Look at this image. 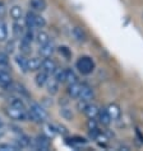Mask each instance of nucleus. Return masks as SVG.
I'll return each instance as SVG.
<instances>
[{
	"instance_id": "nucleus-27",
	"label": "nucleus",
	"mask_w": 143,
	"mask_h": 151,
	"mask_svg": "<svg viewBox=\"0 0 143 151\" xmlns=\"http://www.w3.org/2000/svg\"><path fill=\"white\" fill-rule=\"evenodd\" d=\"M19 147L17 145H10V144H0V151H17Z\"/></svg>"
},
{
	"instance_id": "nucleus-17",
	"label": "nucleus",
	"mask_w": 143,
	"mask_h": 151,
	"mask_svg": "<svg viewBox=\"0 0 143 151\" xmlns=\"http://www.w3.org/2000/svg\"><path fill=\"white\" fill-rule=\"evenodd\" d=\"M106 111L109 112V114H110V117H111V119L112 121H115V119H117L120 117V108L116 106V104H109L107 106V108H106Z\"/></svg>"
},
{
	"instance_id": "nucleus-4",
	"label": "nucleus",
	"mask_w": 143,
	"mask_h": 151,
	"mask_svg": "<svg viewBox=\"0 0 143 151\" xmlns=\"http://www.w3.org/2000/svg\"><path fill=\"white\" fill-rule=\"evenodd\" d=\"M75 68L82 75H90L92 71L95 70V62L91 57L88 56H82L79 57L77 62H75Z\"/></svg>"
},
{
	"instance_id": "nucleus-32",
	"label": "nucleus",
	"mask_w": 143,
	"mask_h": 151,
	"mask_svg": "<svg viewBox=\"0 0 143 151\" xmlns=\"http://www.w3.org/2000/svg\"><path fill=\"white\" fill-rule=\"evenodd\" d=\"M0 126H4V123H3V121H1V118H0Z\"/></svg>"
},
{
	"instance_id": "nucleus-9",
	"label": "nucleus",
	"mask_w": 143,
	"mask_h": 151,
	"mask_svg": "<svg viewBox=\"0 0 143 151\" xmlns=\"http://www.w3.org/2000/svg\"><path fill=\"white\" fill-rule=\"evenodd\" d=\"M81 89H82V84L81 83H74V84H69L68 85V94L70 98L78 99L79 94H81Z\"/></svg>"
},
{
	"instance_id": "nucleus-5",
	"label": "nucleus",
	"mask_w": 143,
	"mask_h": 151,
	"mask_svg": "<svg viewBox=\"0 0 143 151\" xmlns=\"http://www.w3.org/2000/svg\"><path fill=\"white\" fill-rule=\"evenodd\" d=\"M32 147L36 149V150L47 151L50 149V140H49V137H46L44 135L37 136L35 140L32 141Z\"/></svg>"
},
{
	"instance_id": "nucleus-3",
	"label": "nucleus",
	"mask_w": 143,
	"mask_h": 151,
	"mask_svg": "<svg viewBox=\"0 0 143 151\" xmlns=\"http://www.w3.org/2000/svg\"><path fill=\"white\" fill-rule=\"evenodd\" d=\"M5 113L10 119H14V121L23 122V121L29 119L27 108H19V107H14V106H12V104H9V106L5 108Z\"/></svg>"
},
{
	"instance_id": "nucleus-16",
	"label": "nucleus",
	"mask_w": 143,
	"mask_h": 151,
	"mask_svg": "<svg viewBox=\"0 0 143 151\" xmlns=\"http://www.w3.org/2000/svg\"><path fill=\"white\" fill-rule=\"evenodd\" d=\"M59 83L55 78H49V80L47 83H46V88H47V91L50 94H56L58 93V90H59Z\"/></svg>"
},
{
	"instance_id": "nucleus-30",
	"label": "nucleus",
	"mask_w": 143,
	"mask_h": 151,
	"mask_svg": "<svg viewBox=\"0 0 143 151\" xmlns=\"http://www.w3.org/2000/svg\"><path fill=\"white\" fill-rule=\"evenodd\" d=\"M60 52H61V53H64L66 57H69V56H70V52H69V50L66 48V47H60Z\"/></svg>"
},
{
	"instance_id": "nucleus-24",
	"label": "nucleus",
	"mask_w": 143,
	"mask_h": 151,
	"mask_svg": "<svg viewBox=\"0 0 143 151\" xmlns=\"http://www.w3.org/2000/svg\"><path fill=\"white\" fill-rule=\"evenodd\" d=\"M19 50H20V52L23 53V55H27V53L31 52V42H28L26 40H23L20 41V45H19Z\"/></svg>"
},
{
	"instance_id": "nucleus-7",
	"label": "nucleus",
	"mask_w": 143,
	"mask_h": 151,
	"mask_svg": "<svg viewBox=\"0 0 143 151\" xmlns=\"http://www.w3.org/2000/svg\"><path fill=\"white\" fill-rule=\"evenodd\" d=\"M93 90L90 85L87 84H82V89H81V94H79V98L78 99H82V100H86V102H91L93 99Z\"/></svg>"
},
{
	"instance_id": "nucleus-31",
	"label": "nucleus",
	"mask_w": 143,
	"mask_h": 151,
	"mask_svg": "<svg viewBox=\"0 0 143 151\" xmlns=\"http://www.w3.org/2000/svg\"><path fill=\"white\" fill-rule=\"evenodd\" d=\"M5 136V128H4V126H0V138H3Z\"/></svg>"
},
{
	"instance_id": "nucleus-12",
	"label": "nucleus",
	"mask_w": 143,
	"mask_h": 151,
	"mask_svg": "<svg viewBox=\"0 0 143 151\" xmlns=\"http://www.w3.org/2000/svg\"><path fill=\"white\" fill-rule=\"evenodd\" d=\"M97 118H98V122L101 124H104V126H109L111 123V121H112L110 114H109V112L106 111V108H100Z\"/></svg>"
},
{
	"instance_id": "nucleus-21",
	"label": "nucleus",
	"mask_w": 143,
	"mask_h": 151,
	"mask_svg": "<svg viewBox=\"0 0 143 151\" xmlns=\"http://www.w3.org/2000/svg\"><path fill=\"white\" fill-rule=\"evenodd\" d=\"M23 33H24L23 26L20 23H18V20H14V24H13V35H14V37L20 38V37L23 36Z\"/></svg>"
},
{
	"instance_id": "nucleus-15",
	"label": "nucleus",
	"mask_w": 143,
	"mask_h": 151,
	"mask_svg": "<svg viewBox=\"0 0 143 151\" xmlns=\"http://www.w3.org/2000/svg\"><path fill=\"white\" fill-rule=\"evenodd\" d=\"M12 83H13V80H12L10 75L8 74L7 71L0 69V86L1 88H9V85Z\"/></svg>"
},
{
	"instance_id": "nucleus-22",
	"label": "nucleus",
	"mask_w": 143,
	"mask_h": 151,
	"mask_svg": "<svg viewBox=\"0 0 143 151\" xmlns=\"http://www.w3.org/2000/svg\"><path fill=\"white\" fill-rule=\"evenodd\" d=\"M22 14H23V12H22V9H20L18 5H14L10 9V17L14 20H20V18H22Z\"/></svg>"
},
{
	"instance_id": "nucleus-11",
	"label": "nucleus",
	"mask_w": 143,
	"mask_h": 151,
	"mask_svg": "<svg viewBox=\"0 0 143 151\" xmlns=\"http://www.w3.org/2000/svg\"><path fill=\"white\" fill-rule=\"evenodd\" d=\"M42 64V58L40 57H31L27 61V71H37L41 69Z\"/></svg>"
},
{
	"instance_id": "nucleus-23",
	"label": "nucleus",
	"mask_w": 143,
	"mask_h": 151,
	"mask_svg": "<svg viewBox=\"0 0 143 151\" xmlns=\"http://www.w3.org/2000/svg\"><path fill=\"white\" fill-rule=\"evenodd\" d=\"M53 76L56 79L59 83H65V69H56L54 71Z\"/></svg>"
},
{
	"instance_id": "nucleus-1",
	"label": "nucleus",
	"mask_w": 143,
	"mask_h": 151,
	"mask_svg": "<svg viewBox=\"0 0 143 151\" xmlns=\"http://www.w3.org/2000/svg\"><path fill=\"white\" fill-rule=\"evenodd\" d=\"M28 117H29L31 121H33V122L42 123V122H45V121H47L49 114L39 103L32 102L31 104H29V108H28Z\"/></svg>"
},
{
	"instance_id": "nucleus-20",
	"label": "nucleus",
	"mask_w": 143,
	"mask_h": 151,
	"mask_svg": "<svg viewBox=\"0 0 143 151\" xmlns=\"http://www.w3.org/2000/svg\"><path fill=\"white\" fill-rule=\"evenodd\" d=\"M36 41H37V43H39V46H42V45L47 43V42L50 41V36L46 32L40 31L39 33H37V36H36Z\"/></svg>"
},
{
	"instance_id": "nucleus-19",
	"label": "nucleus",
	"mask_w": 143,
	"mask_h": 151,
	"mask_svg": "<svg viewBox=\"0 0 143 151\" xmlns=\"http://www.w3.org/2000/svg\"><path fill=\"white\" fill-rule=\"evenodd\" d=\"M65 83L68 84V85L69 84L78 83V76H77V74H75L73 70H70V69L65 70Z\"/></svg>"
},
{
	"instance_id": "nucleus-10",
	"label": "nucleus",
	"mask_w": 143,
	"mask_h": 151,
	"mask_svg": "<svg viewBox=\"0 0 143 151\" xmlns=\"http://www.w3.org/2000/svg\"><path fill=\"white\" fill-rule=\"evenodd\" d=\"M9 90L12 91H14V93H17L18 95H20V98L22 96H26V98H28L29 94H28V91L27 89L24 88L22 84H18V83H12L10 85H9Z\"/></svg>"
},
{
	"instance_id": "nucleus-18",
	"label": "nucleus",
	"mask_w": 143,
	"mask_h": 151,
	"mask_svg": "<svg viewBox=\"0 0 143 151\" xmlns=\"http://www.w3.org/2000/svg\"><path fill=\"white\" fill-rule=\"evenodd\" d=\"M27 61H28V58L26 57V55H23V53L15 56L17 65H18V68L22 71H24V73H27Z\"/></svg>"
},
{
	"instance_id": "nucleus-8",
	"label": "nucleus",
	"mask_w": 143,
	"mask_h": 151,
	"mask_svg": "<svg viewBox=\"0 0 143 151\" xmlns=\"http://www.w3.org/2000/svg\"><path fill=\"white\" fill-rule=\"evenodd\" d=\"M54 52H55V45H54L51 41H49L47 43L40 46V53L44 58L45 57H51L54 55Z\"/></svg>"
},
{
	"instance_id": "nucleus-28",
	"label": "nucleus",
	"mask_w": 143,
	"mask_h": 151,
	"mask_svg": "<svg viewBox=\"0 0 143 151\" xmlns=\"http://www.w3.org/2000/svg\"><path fill=\"white\" fill-rule=\"evenodd\" d=\"M9 66V60H8V56L4 55V53H0V69L4 70Z\"/></svg>"
},
{
	"instance_id": "nucleus-26",
	"label": "nucleus",
	"mask_w": 143,
	"mask_h": 151,
	"mask_svg": "<svg viewBox=\"0 0 143 151\" xmlns=\"http://www.w3.org/2000/svg\"><path fill=\"white\" fill-rule=\"evenodd\" d=\"M73 36L75 37V40L79 41V42H83L86 40V35H85V32L82 31V28H79V27H75L73 29Z\"/></svg>"
},
{
	"instance_id": "nucleus-13",
	"label": "nucleus",
	"mask_w": 143,
	"mask_h": 151,
	"mask_svg": "<svg viewBox=\"0 0 143 151\" xmlns=\"http://www.w3.org/2000/svg\"><path fill=\"white\" fill-rule=\"evenodd\" d=\"M49 78H50V74H47V73H46V71H44V70H41L40 73L36 75V78H35L36 85L39 86V88H44V86H46V83H47Z\"/></svg>"
},
{
	"instance_id": "nucleus-6",
	"label": "nucleus",
	"mask_w": 143,
	"mask_h": 151,
	"mask_svg": "<svg viewBox=\"0 0 143 151\" xmlns=\"http://www.w3.org/2000/svg\"><path fill=\"white\" fill-rule=\"evenodd\" d=\"M58 69V65L56 62L53 60L51 57H45L42 60V64H41V70L46 71L47 74H54V71H55Z\"/></svg>"
},
{
	"instance_id": "nucleus-14",
	"label": "nucleus",
	"mask_w": 143,
	"mask_h": 151,
	"mask_svg": "<svg viewBox=\"0 0 143 151\" xmlns=\"http://www.w3.org/2000/svg\"><path fill=\"white\" fill-rule=\"evenodd\" d=\"M47 6L46 0H29V8L33 12H44Z\"/></svg>"
},
{
	"instance_id": "nucleus-2",
	"label": "nucleus",
	"mask_w": 143,
	"mask_h": 151,
	"mask_svg": "<svg viewBox=\"0 0 143 151\" xmlns=\"http://www.w3.org/2000/svg\"><path fill=\"white\" fill-rule=\"evenodd\" d=\"M24 22H26L27 28H44L46 26V20L42 15L37 14V12H27L26 13V18H24Z\"/></svg>"
},
{
	"instance_id": "nucleus-25",
	"label": "nucleus",
	"mask_w": 143,
	"mask_h": 151,
	"mask_svg": "<svg viewBox=\"0 0 143 151\" xmlns=\"http://www.w3.org/2000/svg\"><path fill=\"white\" fill-rule=\"evenodd\" d=\"M8 38V26L5 22H0V42L7 41Z\"/></svg>"
},
{
	"instance_id": "nucleus-29",
	"label": "nucleus",
	"mask_w": 143,
	"mask_h": 151,
	"mask_svg": "<svg viewBox=\"0 0 143 151\" xmlns=\"http://www.w3.org/2000/svg\"><path fill=\"white\" fill-rule=\"evenodd\" d=\"M9 104H12L14 107H19V108H26L24 103L19 98H12V100H9Z\"/></svg>"
}]
</instances>
